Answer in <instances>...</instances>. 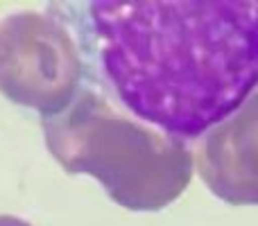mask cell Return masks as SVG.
Wrapping results in <instances>:
<instances>
[{"mask_svg":"<svg viewBox=\"0 0 258 226\" xmlns=\"http://www.w3.org/2000/svg\"><path fill=\"white\" fill-rule=\"evenodd\" d=\"M197 163L204 183L222 201L258 206V91L202 138Z\"/></svg>","mask_w":258,"mask_h":226,"instance_id":"7a4b0ae2","label":"cell"},{"mask_svg":"<svg viewBox=\"0 0 258 226\" xmlns=\"http://www.w3.org/2000/svg\"><path fill=\"white\" fill-rule=\"evenodd\" d=\"M82 75L172 140L204 138L258 91V0L59 3Z\"/></svg>","mask_w":258,"mask_h":226,"instance_id":"6da1fadb","label":"cell"}]
</instances>
